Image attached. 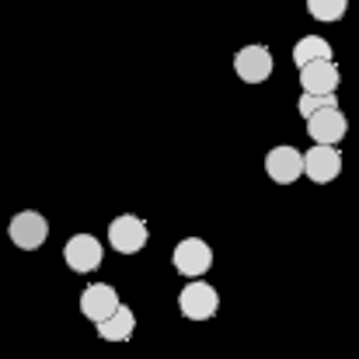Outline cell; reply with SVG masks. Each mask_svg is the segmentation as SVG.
<instances>
[{"mask_svg":"<svg viewBox=\"0 0 359 359\" xmlns=\"http://www.w3.org/2000/svg\"><path fill=\"white\" fill-rule=\"evenodd\" d=\"M171 265L178 276L185 279H196V276H206L210 265H213V248L203 238H185L175 244V255H171Z\"/></svg>","mask_w":359,"mask_h":359,"instance_id":"7a4b0ae2","label":"cell"},{"mask_svg":"<svg viewBox=\"0 0 359 359\" xmlns=\"http://www.w3.org/2000/svg\"><path fill=\"white\" fill-rule=\"evenodd\" d=\"M7 234L14 241V248L35 251V248H42L46 238H49V220H46L42 213H35V210H21V213H14Z\"/></svg>","mask_w":359,"mask_h":359,"instance_id":"3957f363","label":"cell"},{"mask_svg":"<svg viewBox=\"0 0 359 359\" xmlns=\"http://www.w3.org/2000/svg\"><path fill=\"white\" fill-rule=\"evenodd\" d=\"M178 311L189 318V321H210L217 311H220V293L203 283V276H196L189 286H182L178 293Z\"/></svg>","mask_w":359,"mask_h":359,"instance_id":"6da1fadb","label":"cell"},{"mask_svg":"<svg viewBox=\"0 0 359 359\" xmlns=\"http://www.w3.org/2000/svg\"><path fill=\"white\" fill-rule=\"evenodd\" d=\"M63 258H67V265L74 272H95L102 265V258H105V248L91 234H74L67 241V248H63Z\"/></svg>","mask_w":359,"mask_h":359,"instance_id":"9c48e42d","label":"cell"},{"mask_svg":"<svg viewBox=\"0 0 359 359\" xmlns=\"http://www.w3.org/2000/svg\"><path fill=\"white\" fill-rule=\"evenodd\" d=\"M307 11L318 21H339V18H346L349 0H307Z\"/></svg>","mask_w":359,"mask_h":359,"instance_id":"5bb4252c","label":"cell"},{"mask_svg":"<svg viewBox=\"0 0 359 359\" xmlns=\"http://www.w3.org/2000/svg\"><path fill=\"white\" fill-rule=\"evenodd\" d=\"M272 53L265 49V46H244L238 49V56H234V74H238L244 84H262V81H269L272 77Z\"/></svg>","mask_w":359,"mask_h":359,"instance_id":"52a82bcc","label":"cell"},{"mask_svg":"<svg viewBox=\"0 0 359 359\" xmlns=\"http://www.w3.org/2000/svg\"><path fill=\"white\" fill-rule=\"evenodd\" d=\"M98 325V339H105V342H126L133 332H136V314L119 304L109 318H102V321H95Z\"/></svg>","mask_w":359,"mask_h":359,"instance_id":"7c38bea8","label":"cell"},{"mask_svg":"<svg viewBox=\"0 0 359 359\" xmlns=\"http://www.w3.org/2000/svg\"><path fill=\"white\" fill-rule=\"evenodd\" d=\"M265 171L276 185H293L300 175H304V154L297 147H272L269 157H265Z\"/></svg>","mask_w":359,"mask_h":359,"instance_id":"ba28073f","label":"cell"},{"mask_svg":"<svg viewBox=\"0 0 359 359\" xmlns=\"http://www.w3.org/2000/svg\"><path fill=\"white\" fill-rule=\"evenodd\" d=\"M307 133H311L314 143H332L335 147V143L346 140L349 119H346V112L339 105H328V109H318V112L307 116Z\"/></svg>","mask_w":359,"mask_h":359,"instance_id":"5b68a950","label":"cell"},{"mask_svg":"<svg viewBox=\"0 0 359 359\" xmlns=\"http://www.w3.org/2000/svg\"><path fill=\"white\" fill-rule=\"evenodd\" d=\"M339 67L332 60H314L300 67V88L304 91H335L339 88Z\"/></svg>","mask_w":359,"mask_h":359,"instance_id":"8fae6325","label":"cell"},{"mask_svg":"<svg viewBox=\"0 0 359 359\" xmlns=\"http://www.w3.org/2000/svg\"><path fill=\"white\" fill-rule=\"evenodd\" d=\"M328 105H339L335 91H304L300 102H297V109H300L304 119H307L311 112H318V109H328Z\"/></svg>","mask_w":359,"mask_h":359,"instance_id":"9a60e30c","label":"cell"},{"mask_svg":"<svg viewBox=\"0 0 359 359\" xmlns=\"http://www.w3.org/2000/svg\"><path fill=\"white\" fill-rule=\"evenodd\" d=\"M314 60H332V42L321 39V35H307L293 46V63L304 67V63H314Z\"/></svg>","mask_w":359,"mask_h":359,"instance_id":"4fadbf2b","label":"cell"},{"mask_svg":"<svg viewBox=\"0 0 359 359\" xmlns=\"http://www.w3.org/2000/svg\"><path fill=\"white\" fill-rule=\"evenodd\" d=\"M116 307H119V293H116L109 283H95V286H88V290L81 293V314H84L88 321H102V318H109Z\"/></svg>","mask_w":359,"mask_h":359,"instance_id":"30bf717a","label":"cell"},{"mask_svg":"<svg viewBox=\"0 0 359 359\" xmlns=\"http://www.w3.org/2000/svg\"><path fill=\"white\" fill-rule=\"evenodd\" d=\"M342 171V154L332 147V143H318L304 154V175L314 182V185H328L335 182Z\"/></svg>","mask_w":359,"mask_h":359,"instance_id":"8992f818","label":"cell"},{"mask_svg":"<svg viewBox=\"0 0 359 359\" xmlns=\"http://www.w3.org/2000/svg\"><path fill=\"white\" fill-rule=\"evenodd\" d=\"M147 238H150V231H147V224H143L136 213H122V217H116V220L109 224V244H112L119 255L143 251Z\"/></svg>","mask_w":359,"mask_h":359,"instance_id":"277c9868","label":"cell"}]
</instances>
